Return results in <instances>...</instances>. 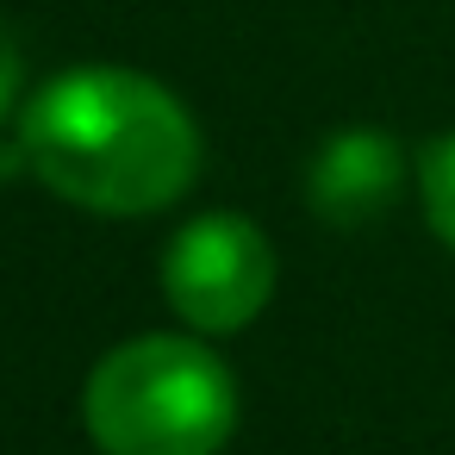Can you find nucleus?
<instances>
[{
	"label": "nucleus",
	"mask_w": 455,
	"mask_h": 455,
	"mask_svg": "<svg viewBox=\"0 0 455 455\" xmlns=\"http://www.w3.org/2000/svg\"><path fill=\"white\" fill-rule=\"evenodd\" d=\"M20 88H26V57H20V44L7 32H0V119L20 107Z\"/></svg>",
	"instance_id": "obj_6"
},
{
	"label": "nucleus",
	"mask_w": 455,
	"mask_h": 455,
	"mask_svg": "<svg viewBox=\"0 0 455 455\" xmlns=\"http://www.w3.org/2000/svg\"><path fill=\"white\" fill-rule=\"evenodd\" d=\"M399 188H405V150L374 125L324 138L306 169V200L331 225H368L399 200Z\"/></svg>",
	"instance_id": "obj_4"
},
{
	"label": "nucleus",
	"mask_w": 455,
	"mask_h": 455,
	"mask_svg": "<svg viewBox=\"0 0 455 455\" xmlns=\"http://www.w3.org/2000/svg\"><path fill=\"white\" fill-rule=\"evenodd\" d=\"M418 200H424V219H430V231L455 250V132H443V138H430L424 150H418Z\"/></svg>",
	"instance_id": "obj_5"
},
{
	"label": "nucleus",
	"mask_w": 455,
	"mask_h": 455,
	"mask_svg": "<svg viewBox=\"0 0 455 455\" xmlns=\"http://www.w3.org/2000/svg\"><path fill=\"white\" fill-rule=\"evenodd\" d=\"M163 293L194 331H243L275 293V243L243 212H200L163 250Z\"/></svg>",
	"instance_id": "obj_3"
},
{
	"label": "nucleus",
	"mask_w": 455,
	"mask_h": 455,
	"mask_svg": "<svg viewBox=\"0 0 455 455\" xmlns=\"http://www.w3.org/2000/svg\"><path fill=\"white\" fill-rule=\"evenodd\" d=\"M82 418L107 455H219L237 430V380L200 337L150 331L100 355Z\"/></svg>",
	"instance_id": "obj_2"
},
{
	"label": "nucleus",
	"mask_w": 455,
	"mask_h": 455,
	"mask_svg": "<svg viewBox=\"0 0 455 455\" xmlns=\"http://www.w3.org/2000/svg\"><path fill=\"white\" fill-rule=\"evenodd\" d=\"M20 156L57 200L138 219L194 188L200 125L156 76L88 63L51 76L20 107Z\"/></svg>",
	"instance_id": "obj_1"
}]
</instances>
